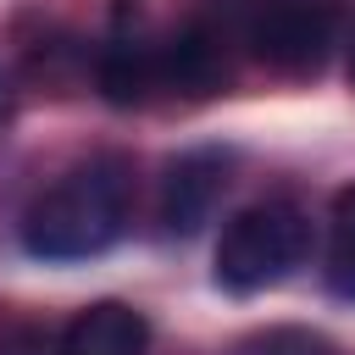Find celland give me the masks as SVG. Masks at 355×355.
I'll list each match as a JSON object with an SVG mask.
<instances>
[{
    "label": "cell",
    "mask_w": 355,
    "mask_h": 355,
    "mask_svg": "<svg viewBox=\"0 0 355 355\" xmlns=\"http://www.w3.org/2000/svg\"><path fill=\"white\" fill-rule=\"evenodd\" d=\"M128 211H133L128 155H94L28 205L22 244L39 261H89V255H100L122 239Z\"/></svg>",
    "instance_id": "1"
},
{
    "label": "cell",
    "mask_w": 355,
    "mask_h": 355,
    "mask_svg": "<svg viewBox=\"0 0 355 355\" xmlns=\"http://www.w3.org/2000/svg\"><path fill=\"white\" fill-rule=\"evenodd\" d=\"M311 255V216L294 200L244 205L216 244V283L227 294H261Z\"/></svg>",
    "instance_id": "2"
},
{
    "label": "cell",
    "mask_w": 355,
    "mask_h": 355,
    "mask_svg": "<svg viewBox=\"0 0 355 355\" xmlns=\"http://www.w3.org/2000/svg\"><path fill=\"white\" fill-rule=\"evenodd\" d=\"M239 33L261 67L283 78H316L338 39V0H244Z\"/></svg>",
    "instance_id": "3"
},
{
    "label": "cell",
    "mask_w": 355,
    "mask_h": 355,
    "mask_svg": "<svg viewBox=\"0 0 355 355\" xmlns=\"http://www.w3.org/2000/svg\"><path fill=\"white\" fill-rule=\"evenodd\" d=\"M94 83L111 105H144L150 89H161V44L139 28L133 0H116V22L94 55Z\"/></svg>",
    "instance_id": "4"
},
{
    "label": "cell",
    "mask_w": 355,
    "mask_h": 355,
    "mask_svg": "<svg viewBox=\"0 0 355 355\" xmlns=\"http://www.w3.org/2000/svg\"><path fill=\"white\" fill-rule=\"evenodd\" d=\"M227 189V155L222 150H189L161 178V227L172 239H189L211 222V205Z\"/></svg>",
    "instance_id": "5"
},
{
    "label": "cell",
    "mask_w": 355,
    "mask_h": 355,
    "mask_svg": "<svg viewBox=\"0 0 355 355\" xmlns=\"http://www.w3.org/2000/svg\"><path fill=\"white\" fill-rule=\"evenodd\" d=\"M161 89L183 100H211L216 89H227V33L211 22H189L161 39Z\"/></svg>",
    "instance_id": "6"
},
{
    "label": "cell",
    "mask_w": 355,
    "mask_h": 355,
    "mask_svg": "<svg viewBox=\"0 0 355 355\" xmlns=\"http://www.w3.org/2000/svg\"><path fill=\"white\" fill-rule=\"evenodd\" d=\"M144 349H150V322L122 300H100L78 311L61 333V355H144Z\"/></svg>",
    "instance_id": "7"
},
{
    "label": "cell",
    "mask_w": 355,
    "mask_h": 355,
    "mask_svg": "<svg viewBox=\"0 0 355 355\" xmlns=\"http://www.w3.org/2000/svg\"><path fill=\"white\" fill-rule=\"evenodd\" d=\"M327 288L338 300H355V183L333 194V216H327Z\"/></svg>",
    "instance_id": "8"
},
{
    "label": "cell",
    "mask_w": 355,
    "mask_h": 355,
    "mask_svg": "<svg viewBox=\"0 0 355 355\" xmlns=\"http://www.w3.org/2000/svg\"><path fill=\"white\" fill-rule=\"evenodd\" d=\"M233 355H338L333 338L311 333V327H266L255 338H244Z\"/></svg>",
    "instance_id": "9"
},
{
    "label": "cell",
    "mask_w": 355,
    "mask_h": 355,
    "mask_svg": "<svg viewBox=\"0 0 355 355\" xmlns=\"http://www.w3.org/2000/svg\"><path fill=\"white\" fill-rule=\"evenodd\" d=\"M11 105H17V89H11V78H6V67H0V122L11 116Z\"/></svg>",
    "instance_id": "10"
},
{
    "label": "cell",
    "mask_w": 355,
    "mask_h": 355,
    "mask_svg": "<svg viewBox=\"0 0 355 355\" xmlns=\"http://www.w3.org/2000/svg\"><path fill=\"white\" fill-rule=\"evenodd\" d=\"M344 72H349V83H355V44H349V61H344Z\"/></svg>",
    "instance_id": "11"
}]
</instances>
